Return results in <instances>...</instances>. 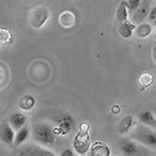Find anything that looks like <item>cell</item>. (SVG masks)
Masks as SVG:
<instances>
[{
  "label": "cell",
  "mask_w": 156,
  "mask_h": 156,
  "mask_svg": "<svg viewBox=\"0 0 156 156\" xmlns=\"http://www.w3.org/2000/svg\"><path fill=\"white\" fill-rule=\"evenodd\" d=\"M15 133L8 122H4L0 125V140L7 144L14 142Z\"/></svg>",
  "instance_id": "5b68a950"
},
{
  "label": "cell",
  "mask_w": 156,
  "mask_h": 156,
  "mask_svg": "<svg viewBox=\"0 0 156 156\" xmlns=\"http://www.w3.org/2000/svg\"><path fill=\"white\" fill-rule=\"evenodd\" d=\"M49 14V10L46 6L34 8L30 11L28 16L30 26L34 29H41L48 21Z\"/></svg>",
  "instance_id": "7a4b0ae2"
},
{
  "label": "cell",
  "mask_w": 156,
  "mask_h": 156,
  "mask_svg": "<svg viewBox=\"0 0 156 156\" xmlns=\"http://www.w3.org/2000/svg\"><path fill=\"white\" fill-rule=\"evenodd\" d=\"M62 155H63V156H72V153L69 151H66L62 153Z\"/></svg>",
  "instance_id": "d4e9b609"
},
{
  "label": "cell",
  "mask_w": 156,
  "mask_h": 156,
  "mask_svg": "<svg viewBox=\"0 0 156 156\" xmlns=\"http://www.w3.org/2000/svg\"><path fill=\"white\" fill-rule=\"evenodd\" d=\"M151 3V0H142L138 8L129 14L131 22L134 24L142 22L149 14Z\"/></svg>",
  "instance_id": "277c9868"
},
{
  "label": "cell",
  "mask_w": 156,
  "mask_h": 156,
  "mask_svg": "<svg viewBox=\"0 0 156 156\" xmlns=\"http://www.w3.org/2000/svg\"><path fill=\"white\" fill-rule=\"evenodd\" d=\"M150 18L151 20H154L156 19V8H153L151 12Z\"/></svg>",
  "instance_id": "cb8c5ba5"
},
{
  "label": "cell",
  "mask_w": 156,
  "mask_h": 156,
  "mask_svg": "<svg viewBox=\"0 0 156 156\" xmlns=\"http://www.w3.org/2000/svg\"><path fill=\"white\" fill-rule=\"evenodd\" d=\"M132 120L133 118L131 116H127L123 119L119 125V130L121 133H125L129 130L132 125Z\"/></svg>",
  "instance_id": "e0dca14e"
},
{
  "label": "cell",
  "mask_w": 156,
  "mask_h": 156,
  "mask_svg": "<svg viewBox=\"0 0 156 156\" xmlns=\"http://www.w3.org/2000/svg\"><path fill=\"white\" fill-rule=\"evenodd\" d=\"M151 31V28L148 24H143L137 30V34L141 37H145L150 34Z\"/></svg>",
  "instance_id": "ffe728a7"
},
{
  "label": "cell",
  "mask_w": 156,
  "mask_h": 156,
  "mask_svg": "<svg viewBox=\"0 0 156 156\" xmlns=\"http://www.w3.org/2000/svg\"><path fill=\"white\" fill-rule=\"evenodd\" d=\"M142 0H127L125 2L126 7L129 10V13H132L140 5Z\"/></svg>",
  "instance_id": "d6986e66"
},
{
  "label": "cell",
  "mask_w": 156,
  "mask_h": 156,
  "mask_svg": "<svg viewBox=\"0 0 156 156\" xmlns=\"http://www.w3.org/2000/svg\"><path fill=\"white\" fill-rule=\"evenodd\" d=\"M120 23L118 28L119 34L125 39L130 37L133 34V30L136 28V25L127 20Z\"/></svg>",
  "instance_id": "7c38bea8"
},
{
  "label": "cell",
  "mask_w": 156,
  "mask_h": 156,
  "mask_svg": "<svg viewBox=\"0 0 156 156\" xmlns=\"http://www.w3.org/2000/svg\"><path fill=\"white\" fill-rule=\"evenodd\" d=\"M58 22L60 26L63 28H71L75 25L76 17L72 11L65 10L59 15Z\"/></svg>",
  "instance_id": "8992f818"
},
{
  "label": "cell",
  "mask_w": 156,
  "mask_h": 156,
  "mask_svg": "<svg viewBox=\"0 0 156 156\" xmlns=\"http://www.w3.org/2000/svg\"><path fill=\"white\" fill-rule=\"evenodd\" d=\"M11 32L5 28H0V47L7 45L12 41Z\"/></svg>",
  "instance_id": "2e32d148"
},
{
  "label": "cell",
  "mask_w": 156,
  "mask_h": 156,
  "mask_svg": "<svg viewBox=\"0 0 156 156\" xmlns=\"http://www.w3.org/2000/svg\"><path fill=\"white\" fill-rule=\"evenodd\" d=\"M79 131L74 138V149L79 154H84L90 146V139L89 131L90 125L86 122H82L79 126Z\"/></svg>",
  "instance_id": "6da1fadb"
},
{
  "label": "cell",
  "mask_w": 156,
  "mask_h": 156,
  "mask_svg": "<svg viewBox=\"0 0 156 156\" xmlns=\"http://www.w3.org/2000/svg\"><path fill=\"white\" fill-rule=\"evenodd\" d=\"M35 104V98L30 95L23 97L19 101V107L23 110L28 111L32 109Z\"/></svg>",
  "instance_id": "4fadbf2b"
},
{
  "label": "cell",
  "mask_w": 156,
  "mask_h": 156,
  "mask_svg": "<svg viewBox=\"0 0 156 156\" xmlns=\"http://www.w3.org/2000/svg\"><path fill=\"white\" fill-rule=\"evenodd\" d=\"M154 81V76L150 72H144L140 74L137 79V83L140 87V90H145L146 89L152 85Z\"/></svg>",
  "instance_id": "8fae6325"
},
{
  "label": "cell",
  "mask_w": 156,
  "mask_h": 156,
  "mask_svg": "<svg viewBox=\"0 0 156 156\" xmlns=\"http://www.w3.org/2000/svg\"><path fill=\"white\" fill-rule=\"evenodd\" d=\"M140 119L142 122L151 125L155 124V120L154 117L151 112H146L140 115Z\"/></svg>",
  "instance_id": "ac0fdd59"
},
{
  "label": "cell",
  "mask_w": 156,
  "mask_h": 156,
  "mask_svg": "<svg viewBox=\"0 0 156 156\" xmlns=\"http://www.w3.org/2000/svg\"><path fill=\"white\" fill-rule=\"evenodd\" d=\"M34 138L41 144L50 145L55 140V135L53 130L45 124L36 125L33 130Z\"/></svg>",
  "instance_id": "3957f363"
},
{
  "label": "cell",
  "mask_w": 156,
  "mask_h": 156,
  "mask_svg": "<svg viewBox=\"0 0 156 156\" xmlns=\"http://www.w3.org/2000/svg\"><path fill=\"white\" fill-rule=\"evenodd\" d=\"M90 154L91 156H109L110 150L107 144L98 141L91 146Z\"/></svg>",
  "instance_id": "ba28073f"
},
{
  "label": "cell",
  "mask_w": 156,
  "mask_h": 156,
  "mask_svg": "<svg viewBox=\"0 0 156 156\" xmlns=\"http://www.w3.org/2000/svg\"><path fill=\"white\" fill-rule=\"evenodd\" d=\"M116 19L120 23L123 22L127 20L128 12L125 2H122L119 5L116 11Z\"/></svg>",
  "instance_id": "9a60e30c"
},
{
  "label": "cell",
  "mask_w": 156,
  "mask_h": 156,
  "mask_svg": "<svg viewBox=\"0 0 156 156\" xmlns=\"http://www.w3.org/2000/svg\"><path fill=\"white\" fill-rule=\"evenodd\" d=\"M73 121L70 117L65 116L60 121L58 127L54 129L55 134L65 135L70 131Z\"/></svg>",
  "instance_id": "9c48e42d"
},
{
  "label": "cell",
  "mask_w": 156,
  "mask_h": 156,
  "mask_svg": "<svg viewBox=\"0 0 156 156\" xmlns=\"http://www.w3.org/2000/svg\"><path fill=\"white\" fill-rule=\"evenodd\" d=\"M29 129L27 127L23 126L22 128L17 131L15 136V144L16 146H19L27 140L29 135Z\"/></svg>",
  "instance_id": "5bb4252c"
},
{
  "label": "cell",
  "mask_w": 156,
  "mask_h": 156,
  "mask_svg": "<svg viewBox=\"0 0 156 156\" xmlns=\"http://www.w3.org/2000/svg\"><path fill=\"white\" fill-rule=\"evenodd\" d=\"M111 111L113 114H118L121 111V109L118 105H115L112 108Z\"/></svg>",
  "instance_id": "603a6c76"
},
{
  "label": "cell",
  "mask_w": 156,
  "mask_h": 156,
  "mask_svg": "<svg viewBox=\"0 0 156 156\" xmlns=\"http://www.w3.org/2000/svg\"><path fill=\"white\" fill-rule=\"evenodd\" d=\"M123 150L128 154H132L136 151V147L132 144L129 143L124 146Z\"/></svg>",
  "instance_id": "44dd1931"
},
{
  "label": "cell",
  "mask_w": 156,
  "mask_h": 156,
  "mask_svg": "<svg viewBox=\"0 0 156 156\" xmlns=\"http://www.w3.org/2000/svg\"><path fill=\"white\" fill-rule=\"evenodd\" d=\"M20 156H54V154L36 145H30L23 149L20 151Z\"/></svg>",
  "instance_id": "52a82bcc"
},
{
  "label": "cell",
  "mask_w": 156,
  "mask_h": 156,
  "mask_svg": "<svg viewBox=\"0 0 156 156\" xmlns=\"http://www.w3.org/2000/svg\"><path fill=\"white\" fill-rule=\"evenodd\" d=\"M147 141L150 144H154L156 143V137L154 135H150L147 138Z\"/></svg>",
  "instance_id": "7402d4cb"
},
{
  "label": "cell",
  "mask_w": 156,
  "mask_h": 156,
  "mask_svg": "<svg viewBox=\"0 0 156 156\" xmlns=\"http://www.w3.org/2000/svg\"><path fill=\"white\" fill-rule=\"evenodd\" d=\"M26 120L27 118L24 115L20 113H16L11 115L8 122L14 130L17 131L24 126Z\"/></svg>",
  "instance_id": "30bf717a"
}]
</instances>
